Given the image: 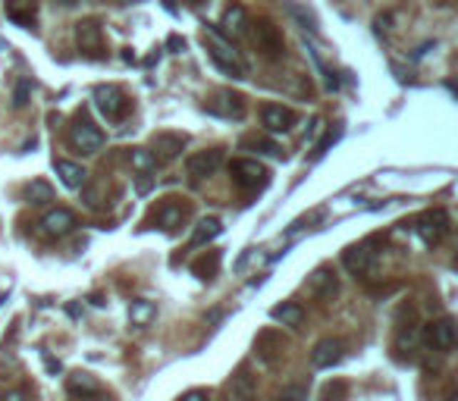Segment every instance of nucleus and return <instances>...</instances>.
<instances>
[{
	"mask_svg": "<svg viewBox=\"0 0 458 401\" xmlns=\"http://www.w3.org/2000/svg\"><path fill=\"white\" fill-rule=\"evenodd\" d=\"M208 113L223 116V120H242L245 116V98H239V94H233V91H220L208 104Z\"/></svg>",
	"mask_w": 458,
	"mask_h": 401,
	"instance_id": "14",
	"label": "nucleus"
},
{
	"mask_svg": "<svg viewBox=\"0 0 458 401\" xmlns=\"http://www.w3.org/2000/svg\"><path fill=\"white\" fill-rule=\"evenodd\" d=\"M345 355V342L342 339H320L311 351V364L317 370H327V367H336Z\"/></svg>",
	"mask_w": 458,
	"mask_h": 401,
	"instance_id": "12",
	"label": "nucleus"
},
{
	"mask_svg": "<svg viewBox=\"0 0 458 401\" xmlns=\"http://www.w3.org/2000/svg\"><path fill=\"white\" fill-rule=\"evenodd\" d=\"M192 270H195V276H198V279H214L217 270H220V254H217V251H210V257H201V261H195Z\"/></svg>",
	"mask_w": 458,
	"mask_h": 401,
	"instance_id": "28",
	"label": "nucleus"
},
{
	"mask_svg": "<svg viewBox=\"0 0 458 401\" xmlns=\"http://www.w3.org/2000/svg\"><path fill=\"white\" fill-rule=\"evenodd\" d=\"M251 35H255V41H258V47L260 51L267 53L270 60H280L283 57V31L273 26V22H267V19H258V22H251Z\"/></svg>",
	"mask_w": 458,
	"mask_h": 401,
	"instance_id": "7",
	"label": "nucleus"
},
{
	"mask_svg": "<svg viewBox=\"0 0 458 401\" xmlns=\"http://www.w3.org/2000/svg\"><path fill=\"white\" fill-rule=\"evenodd\" d=\"M85 204H88V207H98V194H94V192H85Z\"/></svg>",
	"mask_w": 458,
	"mask_h": 401,
	"instance_id": "40",
	"label": "nucleus"
},
{
	"mask_svg": "<svg viewBox=\"0 0 458 401\" xmlns=\"http://www.w3.org/2000/svg\"><path fill=\"white\" fill-rule=\"evenodd\" d=\"M6 19L29 28L35 22V0H6Z\"/></svg>",
	"mask_w": 458,
	"mask_h": 401,
	"instance_id": "21",
	"label": "nucleus"
},
{
	"mask_svg": "<svg viewBox=\"0 0 458 401\" xmlns=\"http://www.w3.org/2000/svg\"><path fill=\"white\" fill-rule=\"evenodd\" d=\"M73 229H76V214L66 207L47 210L41 217V223H38V232H41L44 239H63V235H69Z\"/></svg>",
	"mask_w": 458,
	"mask_h": 401,
	"instance_id": "8",
	"label": "nucleus"
},
{
	"mask_svg": "<svg viewBox=\"0 0 458 401\" xmlns=\"http://www.w3.org/2000/svg\"><path fill=\"white\" fill-rule=\"evenodd\" d=\"M417 335H421V329H417L414 323H408V326H399V333H396V348L399 351H412L414 345H417Z\"/></svg>",
	"mask_w": 458,
	"mask_h": 401,
	"instance_id": "29",
	"label": "nucleus"
},
{
	"mask_svg": "<svg viewBox=\"0 0 458 401\" xmlns=\"http://www.w3.org/2000/svg\"><path fill=\"white\" fill-rule=\"evenodd\" d=\"M132 167H136L138 172H151L154 167H157V160H154V154L148 151V147H136V151H132Z\"/></svg>",
	"mask_w": 458,
	"mask_h": 401,
	"instance_id": "30",
	"label": "nucleus"
},
{
	"mask_svg": "<svg viewBox=\"0 0 458 401\" xmlns=\"http://www.w3.org/2000/svg\"><path fill=\"white\" fill-rule=\"evenodd\" d=\"M392 16H377V28H390Z\"/></svg>",
	"mask_w": 458,
	"mask_h": 401,
	"instance_id": "41",
	"label": "nucleus"
},
{
	"mask_svg": "<svg viewBox=\"0 0 458 401\" xmlns=\"http://www.w3.org/2000/svg\"><path fill=\"white\" fill-rule=\"evenodd\" d=\"M414 229H417V235H421V241H427V245H439L452 226H449V214L443 207H433V210H427V214L417 217Z\"/></svg>",
	"mask_w": 458,
	"mask_h": 401,
	"instance_id": "4",
	"label": "nucleus"
},
{
	"mask_svg": "<svg viewBox=\"0 0 458 401\" xmlns=\"http://www.w3.org/2000/svg\"><path fill=\"white\" fill-rule=\"evenodd\" d=\"M69 138L82 154H98L104 147V132L85 116H76V123L69 125Z\"/></svg>",
	"mask_w": 458,
	"mask_h": 401,
	"instance_id": "5",
	"label": "nucleus"
},
{
	"mask_svg": "<svg viewBox=\"0 0 458 401\" xmlns=\"http://www.w3.org/2000/svg\"><path fill=\"white\" fill-rule=\"evenodd\" d=\"M242 151H255V154H264V157H280V145L273 138H264V135H248L239 141Z\"/></svg>",
	"mask_w": 458,
	"mask_h": 401,
	"instance_id": "24",
	"label": "nucleus"
},
{
	"mask_svg": "<svg viewBox=\"0 0 458 401\" xmlns=\"http://www.w3.org/2000/svg\"><path fill=\"white\" fill-rule=\"evenodd\" d=\"M283 348H286V342H283V335L273 333V329H264L255 339V355L260 360H267V364H273V360L283 355Z\"/></svg>",
	"mask_w": 458,
	"mask_h": 401,
	"instance_id": "18",
	"label": "nucleus"
},
{
	"mask_svg": "<svg viewBox=\"0 0 458 401\" xmlns=\"http://www.w3.org/2000/svg\"><path fill=\"white\" fill-rule=\"evenodd\" d=\"M289 13H292V16H298V19H302V22H305V26H307V28H317V22H314V16H311V13H305V10H302V6H295V4H289Z\"/></svg>",
	"mask_w": 458,
	"mask_h": 401,
	"instance_id": "34",
	"label": "nucleus"
},
{
	"mask_svg": "<svg viewBox=\"0 0 458 401\" xmlns=\"http://www.w3.org/2000/svg\"><path fill=\"white\" fill-rule=\"evenodd\" d=\"M229 392H233L235 401H255L258 395V376H251L248 367H239L229 380Z\"/></svg>",
	"mask_w": 458,
	"mask_h": 401,
	"instance_id": "17",
	"label": "nucleus"
},
{
	"mask_svg": "<svg viewBox=\"0 0 458 401\" xmlns=\"http://www.w3.org/2000/svg\"><path fill=\"white\" fill-rule=\"evenodd\" d=\"M229 172H233L235 185H239L242 192H260V188H267V182H270V170H267L264 163L251 160V157L233 160L229 163Z\"/></svg>",
	"mask_w": 458,
	"mask_h": 401,
	"instance_id": "2",
	"label": "nucleus"
},
{
	"mask_svg": "<svg viewBox=\"0 0 458 401\" xmlns=\"http://www.w3.org/2000/svg\"><path fill=\"white\" fill-rule=\"evenodd\" d=\"M54 4H57V6H66V10H69V6H76L78 0H54Z\"/></svg>",
	"mask_w": 458,
	"mask_h": 401,
	"instance_id": "43",
	"label": "nucleus"
},
{
	"mask_svg": "<svg viewBox=\"0 0 458 401\" xmlns=\"http://www.w3.org/2000/svg\"><path fill=\"white\" fill-rule=\"evenodd\" d=\"M183 219H185L183 204H163L161 214H157V226H161L163 232H173L176 226H183Z\"/></svg>",
	"mask_w": 458,
	"mask_h": 401,
	"instance_id": "23",
	"label": "nucleus"
},
{
	"mask_svg": "<svg viewBox=\"0 0 458 401\" xmlns=\"http://www.w3.org/2000/svg\"><path fill=\"white\" fill-rule=\"evenodd\" d=\"M76 44L82 47L85 53H98L101 44H104V31H101V22H94V19L76 22Z\"/></svg>",
	"mask_w": 458,
	"mask_h": 401,
	"instance_id": "16",
	"label": "nucleus"
},
{
	"mask_svg": "<svg viewBox=\"0 0 458 401\" xmlns=\"http://www.w3.org/2000/svg\"><path fill=\"white\" fill-rule=\"evenodd\" d=\"M47 360V370L51 373H60V360H54V358H44Z\"/></svg>",
	"mask_w": 458,
	"mask_h": 401,
	"instance_id": "42",
	"label": "nucleus"
},
{
	"mask_svg": "<svg viewBox=\"0 0 458 401\" xmlns=\"http://www.w3.org/2000/svg\"><path fill=\"white\" fill-rule=\"evenodd\" d=\"M260 123L267 125V132H289L298 123V116H295V110H289L283 104H267L260 110Z\"/></svg>",
	"mask_w": 458,
	"mask_h": 401,
	"instance_id": "13",
	"label": "nucleus"
},
{
	"mask_svg": "<svg viewBox=\"0 0 458 401\" xmlns=\"http://www.w3.org/2000/svg\"><path fill=\"white\" fill-rule=\"evenodd\" d=\"M4 401H22V395H19V392H6Z\"/></svg>",
	"mask_w": 458,
	"mask_h": 401,
	"instance_id": "44",
	"label": "nucleus"
},
{
	"mask_svg": "<svg viewBox=\"0 0 458 401\" xmlns=\"http://www.w3.org/2000/svg\"><path fill=\"white\" fill-rule=\"evenodd\" d=\"M342 395H345V382H330V386L323 389V398L327 401H339Z\"/></svg>",
	"mask_w": 458,
	"mask_h": 401,
	"instance_id": "33",
	"label": "nucleus"
},
{
	"mask_svg": "<svg viewBox=\"0 0 458 401\" xmlns=\"http://www.w3.org/2000/svg\"><path fill=\"white\" fill-rule=\"evenodd\" d=\"M220 163H223V151H201V154H192L185 160V170L192 179H208L214 176L220 170Z\"/></svg>",
	"mask_w": 458,
	"mask_h": 401,
	"instance_id": "15",
	"label": "nucleus"
},
{
	"mask_svg": "<svg viewBox=\"0 0 458 401\" xmlns=\"http://www.w3.org/2000/svg\"><path fill=\"white\" fill-rule=\"evenodd\" d=\"M54 167H57V176L63 179V185H66V188H85V185H88V172L78 167V163L57 160Z\"/></svg>",
	"mask_w": 458,
	"mask_h": 401,
	"instance_id": "20",
	"label": "nucleus"
},
{
	"mask_svg": "<svg viewBox=\"0 0 458 401\" xmlns=\"http://www.w3.org/2000/svg\"><path fill=\"white\" fill-rule=\"evenodd\" d=\"M280 401H302V398H292V395H283Z\"/></svg>",
	"mask_w": 458,
	"mask_h": 401,
	"instance_id": "45",
	"label": "nucleus"
},
{
	"mask_svg": "<svg viewBox=\"0 0 458 401\" xmlns=\"http://www.w3.org/2000/svg\"><path fill=\"white\" fill-rule=\"evenodd\" d=\"M94 107H98V113L104 116L107 123H120L126 113H129V98L116 88V85H101L98 91H94Z\"/></svg>",
	"mask_w": 458,
	"mask_h": 401,
	"instance_id": "3",
	"label": "nucleus"
},
{
	"mask_svg": "<svg viewBox=\"0 0 458 401\" xmlns=\"http://www.w3.org/2000/svg\"><path fill=\"white\" fill-rule=\"evenodd\" d=\"M154 313H157V308H154V301H148V298H138V301L129 304V320L136 326H148L154 320Z\"/></svg>",
	"mask_w": 458,
	"mask_h": 401,
	"instance_id": "26",
	"label": "nucleus"
},
{
	"mask_svg": "<svg viewBox=\"0 0 458 401\" xmlns=\"http://www.w3.org/2000/svg\"><path fill=\"white\" fill-rule=\"evenodd\" d=\"M220 28H223V35H229V38L248 35L251 19H248V13H245V6H239V4L229 6V10L223 13V22H220Z\"/></svg>",
	"mask_w": 458,
	"mask_h": 401,
	"instance_id": "19",
	"label": "nucleus"
},
{
	"mask_svg": "<svg viewBox=\"0 0 458 401\" xmlns=\"http://www.w3.org/2000/svg\"><path fill=\"white\" fill-rule=\"evenodd\" d=\"M179 401H210V395H208L204 389H192V392H185V395L179 398Z\"/></svg>",
	"mask_w": 458,
	"mask_h": 401,
	"instance_id": "37",
	"label": "nucleus"
},
{
	"mask_svg": "<svg viewBox=\"0 0 458 401\" xmlns=\"http://www.w3.org/2000/svg\"><path fill=\"white\" fill-rule=\"evenodd\" d=\"M270 317L276 320V323H283V326H298L302 323V317H305V311L298 308V304L286 301V304H276V308L270 311Z\"/></svg>",
	"mask_w": 458,
	"mask_h": 401,
	"instance_id": "25",
	"label": "nucleus"
},
{
	"mask_svg": "<svg viewBox=\"0 0 458 401\" xmlns=\"http://www.w3.org/2000/svg\"><path fill=\"white\" fill-rule=\"evenodd\" d=\"M336 292H339V279L330 266H317L307 276V295H314L317 301H333Z\"/></svg>",
	"mask_w": 458,
	"mask_h": 401,
	"instance_id": "9",
	"label": "nucleus"
},
{
	"mask_svg": "<svg viewBox=\"0 0 458 401\" xmlns=\"http://www.w3.org/2000/svg\"><path fill=\"white\" fill-rule=\"evenodd\" d=\"M342 266L352 273V276H367V273H374V266H377V251H374V245H370V241H361V245L345 248Z\"/></svg>",
	"mask_w": 458,
	"mask_h": 401,
	"instance_id": "6",
	"label": "nucleus"
},
{
	"mask_svg": "<svg viewBox=\"0 0 458 401\" xmlns=\"http://www.w3.org/2000/svg\"><path fill=\"white\" fill-rule=\"evenodd\" d=\"M51 198H54V188L47 182H41V179H35V182L29 185V201L31 204H47Z\"/></svg>",
	"mask_w": 458,
	"mask_h": 401,
	"instance_id": "31",
	"label": "nucleus"
},
{
	"mask_svg": "<svg viewBox=\"0 0 458 401\" xmlns=\"http://www.w3.org/2000/svg\"><path fill=\"white\" fill-rule=\"evenodd\" d=\"M208 53H210V60H214V66L220 69V73H226L233 78H245V73H248V66L242 63V57L223 41V35H220L217 28H208Z\"/></svg>",
	"mask_w": 458,
	"mask_h": 401,
	"instance_id": "1",
	"label": "nucleus"
},
{
	"mask_svg": "<svg viewBox=\"0 0 458 401\" xmlns=\"http://www.w3.org/2000/svg\"><path fill=\"white\" fill-rule=\"evenodd\" d=\"M29 98H31V78H19L13 91V107H26Z\"/></svg>",
	"mask_w": 458,
	"mask_h": 401,
	"instance_id": "32",
	"label": "nucleus"
},
{
	"mask_svg": "<svg viewBox=\"0 0 458 401\" xmlns=\"http://www.w3.org/2000/svg\"><path fill=\"white\" fill-rule=\"evenodd\" d=\"M66 389L73 392V395H94V392H98V380H94L91 373H73L66 380Z\"/></svg>",
	"mask_w": 458,
	"mask_h": 401,
	"instance_id": "27",
	"label": "nucleus"
},
{
	"mask_svg": "<svg viewBox=\"0 0 458 401\" xmlns=\"http://www.w3.org/2000/svg\"><path fill=\"white\" fill-rule=\"evenodd\" d=\"M449 401H452V398H449Z\"/></svg>",
	"mask_w": 458,
	"mask_h": 401,
	"instance_id": "46",
	"label": "nucleus"
},
{
	"mask_svg": "<svg viewBox=\"0 0 458 401\" xmlns=\"http://www.w3.org/2000/svg\"><path fill=\"white\" fill-rule=\"evenodd\" d=\"M154 188V179L148 176V172H138V179H136V192L138 194H148Z\"/></svg>",
	"mask_w": 458,
	"mask_h": 401,
	"instance_id": "35",
	"label": "nucleus"
},
{
	"mask_svg": "<svg viewBox=\"0 0 458 401\" xmlns=\"http://www.w3.org/2000/svg\"><path fill=\"white\" fill-rule=\"evenodd\" d=\"M455 320L452 317H443V320H437V323H430L427 329V342H430V348H437L439 355H449V351L455 348Z\"/></svg>",
	"mask_w": 458,
	"mask_h": 401,
	"instance_id": "11",
	"label": "nucleus"
},
{
	"mask_svg": "<svg viewBox=\"0 0 458 401\" xmlns=\"http://www.w3.org/2000/svg\"><path fill=\"white\" fill-rule=\"evenodd\" d=\"M148 151L154 154V160L170 163V160H176V157L185 151V135H179V132H161V135H154Z\"/></svg>",
	"mask_w": 458,
	"mask_h": 401,
	"instance_id": "10",
	"label": "nucleus"
},
{
	"mask_svg": "<svg viewBox=\"0 0 458 401\" xmlns=\"http://www.w3.org/2000/svg\"><path fill=\"white\" fill-rule=\"evenodd\" d=\"M220 232H223V223H220L217 217H204L201 223L195 226V232H192V245H195V248L208 245V241L220 239Z\"/></svg>",
	"mask_w": 458,
	"mask_h": 401,
	"instance_id": "22",
	"label": "nucleus"
},
{
	"mask_svg": "<svg viewBox=\"0 0 458 401\" xmlns=\"http://www.w3.org/2000/svg\"><path fill=\"white\" fill-rule=\"evenodd\" d=\"M320 132H323V120H314V123H311V129H307V141H311V145H314Z\"/></svg>",
	"mask_w": 458,
	"mask_h": 401,
	"instance_id": "38",
	"label": "nucleus"
},
{
	"mask_svg": "<svg viewBox=\"0 0 458 401\" xmlns=\"http://www.w3.org/2000/svg\"><path fill=\"white\" fill-rule=\"evenodd\" d=\"M167 44L173 47V51H183V47H185V41H183L179 35H170V41H167Z\"/></svg>",
	"mask_w": 458,
	"mask_h": 401,
	"instance_id": "39",
	"label": "nucleus"
},
{
	"mask_svg": "<svg viewBox=\"0 0 458 401\" xmlns=\"http://www.w3.org/2000/svg\"><path fill=\"white\" fill-rule=\"evenodd\" d=\"M336 135H339V132H330V135L323 138V141H317V145H314V157L327 154V147H330V145H333V141H336Z\"/></svg>",
	"mask_w": 458,
	"mask_h": 401,
	"instance_id": "36",
	"label": "nucleus"
}]
</instances>
